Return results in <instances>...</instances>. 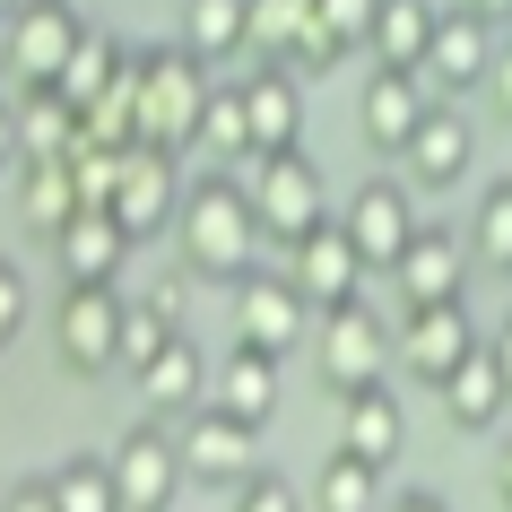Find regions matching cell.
Masks as SVG:
<instances>
[{
	"label": "cell",
	"instance_id": "6da1fadb",
	"mask_svg": "<svg viewBox=\"0 0 512 512\" xmlns=\"http://www.w3.org/2000/svg\"><path fill=\"white\" fill-rule=\"evenodd\" d=\"M174 261L200 287H235L243 270H261V226H252V200H243V183L226 165L183 183V200H174Z\"/></svg>",
	"mask_w": 512,
	"mask_h": 512
},
{
	"label": "cell",
	"instance_id": "7a4b0ae2",
	"mask_svg": "<svg viewBox=\"0 0 512 512\" xmlns=\"http://www.w3.org/2000/svg\"><path fill=\"white\" fill-rule=\"evenodd\" d=\"M209 87L217 70L183 44H139V87H131V122H139V148H165L183 157L200 148V113H209Z\"/></svg>",
	"mask_w": 512,
	"mask_h": 512
},
{
	"label": "cell",
	"instance_id": "3957f363",
	"mask_svg": "<svg viewBox=\"0 0 512 512\" xmlns=\"http://www.w3.org/2000/svg\"><path fill=\"white\" fill-rule=\"evenodd\" d=\"M243 200H252V226H261V243H287L313 235L330 217V183L322 165H313V148H278V157H252L243 165Z\"/></svg>",
	"mask_w": 512,
	"mask_h": 512
},
{
	"label": "cell",
	"instance_id": "277c9868",
	"mask_svg": "<svg viewBox=\"0 0 512 512\" xmlns=\"http://www.w3.org/2000/svg\"><path fill=\"white\" fill-rule=\"evenodd\" d=\"M478 348H486V330L469 322V304H400V322H391V365L417 391H443Z\"/></svg>",
	"mask_w": 512,
	"mask_h": 512
},
{
	"label": "cell",
	"instance_id": "5b68a950",
	"mask_svg": "<svg viewBox=\"0 0 512 512\" xmlns=\"http://www.w3.org/2000/svg\"><path fill=\"white\" fill-rule=\"evenodd\" d=\"M313 374H322V391H339V400L374 391V382L391 374V322H382L365 296L339 304V313H322V322H313Z\"/></svg>",
	"mask_w": 512,
	"mask_h": 512
},
{
	"label": "cell",
	"instance_id": "8992f818",
	"mask_svg": "<svg viewBox=\"0 0 512 512\" xmlns=\"http://www.w3.org/2000/svg\"><path fill=\"white\" fill-rule=\"evenodd\" d=\"M174 460H183V486H243L252 469H261V434L235 426L217 400H200L191 417H174Z\"/></svg>",
	"mask_w": 512,
	"mask_h": 512
},
{
	"label": "cell",
	"instance_id": "52a82bcc",
	"mask_svg": "<svg viewBox=\"0 0 512 512\" xmlns=\"http://www.w3.org/2000/svg\"><path fill=\"white\" fill-rule=\"evenodd\" d=\"M304 339H313V304L287 287V270H270V261H261V270H243V278H235V348H261V356L287 365Z\"/></svg>",
	"mask_w": 512,
	"mask_h": 512
},
{
	"label": "cell",
	"instance_id": "ba28073f",
	"mask_svg": "<svg viewBox=\"0 0 512 512\" xmlns=\"http://www.w3.org/2000/svg\"><path fill=\"white\" fill-rule=\"evenodd\" d=\"M113 339H122V287H61L53 304V365L70 382L113 374Z\"/></svg>",
	"mask_w": 512,
	"mask_h": 512
},
{
	"label": "cell",
	"instance_id": "9c48e42d",
	"mask_svg": "<svg viewBox=\"0 0 512 512\" xmlns=\"http://www.w3.org/2000/svg\"><path fill=\"white\" fill-rule=\"evenodd\" d=\"M0 44H9V87H53L61 61L87 44V18H79V0H18Z\"/></svg>",
	"mask_w": 512,
	"mask_h": 512
},
{
	"label": "cell",
	"instance_id": "30bf717a",
	"mask_svg": "<svg viewBox=\"0 0 512 512\" xmlns=\"http://www.w3.org/2000/svg\"><path fill=\"white\" fill-rule=\"evenodd\" d=\"M330 217H339V235L356 243V261L382 278L400 261V243L417 235V191H408L400 174H365V183L348 191V209H330Z\"/></svg>",
	"mask_w": 512,
	"mask_h": 512
},
{
	"label": "cell",
	"instance_id": "8fae6325",
	"mask_svg": "<svg viewBox=\"0 0 512 512\" xmlns=\"http://www.w3.org/2000/svg\"><path fill=\"white\" fill-rule=\"evenodd\" d=\"M278 270H287V287H296L313 313H339V304H356V296H365V278H374L365 261H356V243L339 235V217H322L313 235H296Z\"/></svg>",
	"mask_w": 512,
	"mask_h": 512
},
{
	"label": "cell",
	"instance_id": "7c38bea8",
	"mask_svg": "<svg viewBox=\"0 0 512 512\" xmlns=\"http://www.w3.org/2000/svg\"><path fill=\"white\" fill-rule=\"evenodd\" d=\"M174 200H183V157H165V148H122V174H113V200H105L113 226L131 243H148V235L174 226Z\"/></svg>",
	"mask_w": 512,
	"mask_h": 512
},
{
	"label": "cell",
	"instance_id": "4fadbf2b",
	"mask_svg": "<svg viewBox=\"0 0 512 512\" xmlns=\"http://www.w3.org/2000/svg\"><path fill=\"white\" fill-rule=\"evenodd\" d=\"M469 174H478V122L460 105H426V122L400 148V183L408 191H460Z\"/></svg>",
	"mask_w": 512,
	"mask_h": 512
},
{
	"label": "cell",
	"instance_id": "5bb4252c",
	"mask_svg": "<svg viewBox=\"0 0 512 512\" xmlns=\"http://www.w3.org/2000/svg\"><path fill=\"white\" fill-rule=\"evenodd\" d=\"M113 486H122V512H174L183 504V460H174V426L139 417L122 443H113Z\"/></svg>",
	"mask_w": 512,
	"mask_h": 512
},
{
	"label": "cell",
	"instance_id": "9a60e30c",
	"mask_svg": "<svg viewBox=\"0 0 512 512\" xmlns=\"http://www.w3.org/2000/svg\"><path fill=\"white\" fill-rule=\"evenodd\" d=\"M391 296L400 304H469V243L452 226H426L417 217V235L400 243V261H391Z\"/></svg>",
	"mask_w": 512,
	"mask_h": 512
},
{
	"label": "cell",
	"instance_id": "2e32d148",
	"mask_svg": "<svg viewBox=\"0 0 512 512\" xmlns=\"http://www.w3.org/2000/svg\"><path fill=\"white\" fill-rule=\"evenodd\" d=\"M235 96H243V148L252 157H278V148H304V87L278 70V61H252L235 79ZM243 157V165H252Z\"/></svg>",
	"mask_w": 512,
	"mask_h": 512
},
{
	"label": "cell",
	"instance_id": "e0dca14e",
	"mask_svg": "<svg viewBox=\"0 0 512 512\" xmlns=\"http://www.w3.org/2000/svg\"><path fill=\"white\" fill-rule=\"evenodd\" d=\"M486 61H495V27H478L469 9H443L426 61H417V79H426L434 105H452V96H478L486 87Z\"/></svg>",
	"mask_w": 512,
	"mask_h": 512
},
{
	"label": "cell",
	"instance_id": "ac0fdd59",
	"mask_svg": "<svg viewBox=\"0 0 512 512\" xmlns=\"http://www.w3.org/2000/svg\"><path fill=\"white\" fill-rule=\"evenodd\" d=\"M131 391H139V408H148L157 426L191 417V408L209 400V356H200V339H191V330H174V339H165V348L131 374Z\"/></svg>",
	"mask_w": 512,
	"mask_h": 512
},
{
	"label": "cell",
	"instance_id": "d6986e66",
	"mask_svg": "<svg viewBox=\"0 0 512 512\" xmlns=\"http://www.w3.org/2000/svg\"><path fill=\"white\" fill-rule=\"evenodd\" d=\"M426 79H417V70H374V79H365V96H356V131H365V148H374V157H391L400 165V148H408V131H417V122H426Z\"/></svg>",
	"mask_w": 512,
	"mask_h": 512
},
{
	"label": "cell",
	"instance_id": "ffe728a7",
	"mask_svg": "<svg viewBox=\"0 0 512 512\" xmlns=\"http://www.w3.org/2000/svg\"><path fill=\"white\" fill-rule=\"evenodd\" d=\"M53 261H61V278H70V287H113V278H122V261H131V235H122L105 209H79V217L53 235Z\"/></svg>",
	"mask_w": 512,
	"mask_h": 512
},
{
	"label": "cell",
	"instance_id": "44dd1931",
	"mask_svg": "<svg viewBox=\"0 0 512 512\" xmlns=\"http://www.w3.org/2000/svg\"><path fill=\"white\" fill-rule=\"evenodd\" d=\"M339 452L348 460H365V469H400V452H408V408L391 400V391H356L348 408H339Z\"/></svg>",
	"mask_w": 512,
	"mask_h": 512
},
{
	"label": "cell",
	"instance_id": "7402d4cb",
	"mask_svg": "<svg viewBox=\"0 0 512 512\" xmlns=\"http://www.w3.org/2000/svg\"><path fill=\"white\" fill-rule=\"evenodd\" d=\"M209 400L235 417V426H270L278 417V356H261V348H226V365H209Z\"/></svg>",
	"mask_w": 512,
	"mask_h": 512
},
{
	"label": "cell",
	"instance_id": "603a6c76",
	"mask_svg": "<svg viewBox=\"0 0 512 512\" xmlns=\"http://www.w3.org/2000/svg\"><path fill=\"white\" fill-rule=\"evenodd\" d=\"M434 400H443V417H452L460 434H495V426L512 417V391H504V374H495V356H486V348L469 356V365H460Z\"/></svg>",
	"mask_w": 512,
	"mask_h": 512
},
{
	"label": "cell",
	"instance_id": "cb8c5ba5",
	"mask_svg": "<svg viewBox=\"0 0 512 512\" xmlns=\"http://www.w3.org/2000/svg\"><path fill=\"white\" fill-rule=\"evenodd\" d=\"M434 0H382L374 9V27H365V53H374V70H417L434 44Z\"/></svg>",
	"mask_w": 512,
	"mask_h": 512
},
{
	"label": "cell",
	"instance_id": "d4e9b609",
	"mask_svg": "<svg viewBox=\"0 0 512 512\" xmlns=\"http://www.w3.org/2000/svg\"><path fill=\"white\" fill-rule=\"evenodd\" d=\"M131 53H139V44H122V35H96V27H87V44H79V53H70V61H61L53 96H61V105H70V113L105 105V87L122 79V70H131Z\"/></svg>",
	"mask_w": 512,
	"mask_h": 512
},
{
	"label": "cell",
	"instance_id": "484cf974",
	"mask_svg": "<svg viewBox=\"0 0 512 512\" xmlns=\"http://www.w3.org/2000/svg\"><path fill=\"white\" fill-rule=\"evenodd\" d=\"M469 270H486V278H504L512 287V174H495V183L478 191V209H469Z\"/></svg>",
	"mask_w": 512,
	"mask_h": 512
},
{
	"label": "cell",
	"instance_id": "4316f807",
	"mask_svg": "<svg viewBox=\"0 0 512 512\" xmlns=\"http://www.w3.org/2000/svg\"><path fill=\"white\" fill-rule=\"evenodd\" d=\"M18 209H27V235H44V243H53L61 226L79 217V183H70V165H61V157H27Z\"/></svg>",
	"mask_w": 512,
	"mask_h": 512
},
{
	"label": "cell",
	"instance_id": "83f0119b",
	"mask_svg": "<svg viewBox=\"0 0 512 512\" xmlns=\"http://www.w3.org/2000/svg\"><path fill=\"white\" fill-rule=\"evenodd\" d=\"M44 486H53V512H122V486H113L105 452H70L61 469H44Z\"/></svg>",
	"mask_w": 512,
	"mask_h": 512
},
{
	"label": "cell",
	"instance_id": "f1b7e54d",
	"mask_svg": "<svg viewBox=\"0 0 512 512\" xmlns=\"http://www.w3.org/2000/svg\"><path fill=\"white\" fill-rule=\"evenodd\" d=\"M243 9H252V0H183V35H174V44L200 53L209 70H217V61H235L243 53Z\"/></svg>",
	"mask_w": 512,
	"mask_h": 512
},
{
	"label": "cell",
	"instance_id": "f546056e",
	"mask_svg": "<svg viewBox=\"0 0 512 512\" xmlns=\"http://www.w3.org/2000/svg\"><path fill=\"white\" fill-rule=\"evenodd\" d=\"M313 18H322L313 0H252V9H243V53H252V61H278V70H287L296 35L313 27Z\"/></svg>",
	"mask_w": 512,
	"mask_h": 512
},
{
	"label": "cell",
	"instance_id": "4dcf8cb0",
	"mask_svg": "<svg viewBox=\"0 0 512 512\" xmlns=\"http://www.w3.org/2000/svg\"><path fill=\"white\" fill-rule=\"evenodd\" d=\"M9 113H18V165H27V157H70L79 113L61 105L53 87H27V105H9Z\"/></svg>",
	"mask_w": 512,
	"mask_h": 512
},
{
	"label": "cell",
	"instance_id": "1f68e13d",
	"mask_svg": "<svg viewBox=\"0 0 512 512\" xmlns=\"http://www.w3.org/2000/svg\"><path fill=\"white\" fill-rule=\"evenodd\" d=\"M313 512H382V469H365V460L330 452L322 478H313Z\"/></svg>",
	"mask_w": 512,
	"mask_h": 512
},
{
	"label": "cell",
	"instance_id": "d6a6232c",
	"mask_svg": "<svg viewBox=\"0 0 512 512\" xmlns=\"http://www.w3.org/2000/svg\"><path fill=\"white\" fill-rule=\"evenodd\" d=\"M174 339V322H165L157 304H139V296H122V339H113V374H139L148 356Z\"/></svg>",
	"mask_w": 512,
	"mask_h": 512
},
{
	"label": "cell",
	"instance_id": "836d02e7",
	"mask_svg": "<svg viewBox=\"0 0 512 512\" xmlns=\"http://www.w3.org/2000/svg\"><path fill=\"white\" fill-rule=\"evenodd\" d=\"M200 148H209L226 174L252 157V148H243V96H235V87H209V113H200Z\"/></svg>",
	"mask_w": 512,
	"mask_h": 512
},
{
	"label": "cell",
	"instance_id": "e575fe53",
	"mask_svg": "<svg viewBox=\"0 0 512 512\" xmlns=\"http://www.w3.org/2000/svg\"><path fill=\"white\" fill-rule=\"evenodd\" d=\"M226 512H304V495L278 469H252L243 486H226Z\"/></svg>",
	"mask_w": 512,
	"mask_h": 512
},
{
	"label": "cell",
	"instance_id": "d590c367",
	"mask_svg": "<svg viewBox=\"0 0 512 512\" xmlns=\"http://www.w3.org/2000/svg\"><path fill=\"white\" fill-rule=\"evenodd\" d=\"M27 313H35V296H27V270L0 252V348H18L27 339Z\"/></svg>",
	"mask_w": 512,
	"mask_h": 512
},
{
	"label": "cell",
	"instance_id": "8d00e7d4",
	"mask_svg": "<svg viewBox=\"0 0 512 512\" xmlns=\"http://www.w3.org/2000/svg\"><path fill=\"white\" fill-rule=\"evenodd\" d=\"M191 287H200V278H191L183 261H174V270H157V278H148V287H139V304H157L165 322L183 330V322H191Z\"/></svg>",
	"mask_w": 512,
	"mask_h": 512
},
{
	"label": "cell",
	"instance_id": "74e56055",
	"mask_svg": "<svg viewBox=\"0 0 512 512\" xmlns=\"http://www.w3.org/2000/svg\"><path fill=\"white\" fill-rule=\"evenodd\" d=\"M313 9H322V27L339 35L348 53H365V27H374V9H382V0H313Z\"/></svg>",
	"mask_w": 512,
	"mask_h": 512
},
{
	"label": "cell",
	"instance_id": "f35d334b",
	"mask_svg": "<svg viewBox=\"0 0 512 512\" xmlns=\"http://www.w3.org/2000/svg\"><path fill=\"white\" fill-rule=\"evenodd\" d=\"M478 96L512 122V44H495V61H486V87H478Z\"/></svg>",
	"mask_w": 512,
	"mask_h": 512
},
{
	"label": "cell",
	"instance_id": "ab89813d",
	"mask_svg": "<svg viewBox=\"0 0 512 512\" xmlns=\"http://www.w3.org/2000/svg\"><path fill=\"white\" fill-rule=\"evenodd\" d=\"M0 512H53V486H44V478H18V486H0Z\"/></svg>",
	"mask_w": 512,
	"mask_h": 512
},
{
	"label": "cell",
	"instance_id": "60d3db41",
	"mask_svg": "<svg viewBox=\"0 0 512 512\" xmlns=\"http://www.w3.org/2000/svg\"><path fill=\"white\" fill-rule=\"evenodd\" d=\"M495 434H504V452H495V512H512V417Z\"/></svg>",
	"mask_w": 512,
	"mask_h": 512
},
{
	"label": "cell",
	"instance_id": "b9f144b4",
	"mask_svg": "<svg viewBox=\"0 0 512 512\" xmlns=\"http://www.w3.org/2000/svg\"><path fill=\"white\" fill-rule=\"evenodd\" d=\"M486 356H495V374H504V391H512V313L486 330Z\"/></svg>",
	"mask_w": 512,
	"mask_h": 512
},
{
	"label": "cell",
	"instance_id": "7bdbcfd3",
	"mask_svg": "<svg viewBox=\"0 0 512 512\" xmlns=\"http://www.w3.org/2000/svg\"><path fill=\"white\" fill-rule=\"evenodd\" d=\"M382 512H452L443 495H426V486H408V495H382Z\"/></svg>",
	"mask_w": 512,
	"mask_h": 512
},
{
	"label": "cell",
	"instance_id": "ee69618b",
	"mask_svg": "<svg viewBox=\"0 0 512 512\" xmlns=\"http://www.w3.org/2000/svg\"><path fill=\"white\" fill-rule=\"evenodd\" d=\"M460 9H469V18H478V27H495V35L512 27V0H460Z\"/></svg>",
	"mask_w": 512,
	"mask_h": 512
},
{
	"label": "cell",
	"instance_id": "f6af8a7d",
	"mask_svg": "<svg viewBox=\"0 0 512 512\" xmlns=\"http://www.w3.org/2000/svg\"><path fill=\"white\" fill-rule=\"evenodd\" d=\"M18 165V113H9V96H0V174Z\"/></svg>",
	"mask_w": 512,
	"mask_h": 512
},
{
	"label": "cell",
	"instance_id": "bcb514c9",
	"mask_svg": "<svg viewBox=\"0 0 512 512\" xmlns=\"http://www.w3.org/2000/svg\"><path fill=\"white\" fill-rule=\"evenodd\" d=\"M0 96H9V44H0Z\"/></svg>",
	"mask_w": 512,
	"mask_h": 512
},
{
	"label": "cell",
	"instance_id": "7dc6e473",
	"mask_svg": "<svg viewBox=\"0 0 512 512\" xmlns=\"http://www.w3.org/2000/svg\"><path fill=\"white\" fill-rule=\"evenodd\" d=\"M9 18H18V0H0V27H9Z\"/></svg>",
	"mask_w": 512,
	"mask_h": 512
}]
</instances>
